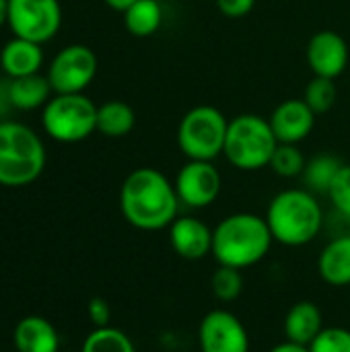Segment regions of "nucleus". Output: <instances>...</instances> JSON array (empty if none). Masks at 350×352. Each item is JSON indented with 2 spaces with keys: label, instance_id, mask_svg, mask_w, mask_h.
Here are the masks:
<instances>
[{
  "label": "nucleus",
  "instance_id": "obj_10",
  "mask_svg": "<svg viewBox=\"0 0 350 352\" xmlns=\"http://www.w3.org/2000/svg\"><path fill=\"white\" fill-rule=\"evenodd\" d=\"M198 344L202 352H250V334L235 314L212 309L200 322Z\"/></svg>",
  "mask_w": 350,
  "mask_h": 352
},
{
  "label": "nucleus",
  "instance_id": "obj_14",
  "mask_svg": "<svg viewBox=\"0 0 350 352\" xmlns=\"http://www.w3.org/2000/svg\"><path fill=\"white\" fill-rule=\"evenodd\" d=\"M169 243L179 258L196 262L212 254V229L196 217H177L169 225Z\"/></svg>",
  "mask_w": 350,
  "mask_h": 352
},
{
  "label": "nucleus",
  "instance_id": "obj_23",
  "mask_svg": "<svg viewBox=\"0 0 350 352\" xmlns=\"http://www.w3.org/2000/svg\"><path fill=\"white\" fill-rule=\"evenodd\" d=\"M80 352H136L132 340L118 328H95L83 342Z\"/></svg>",
  "mask_w": 350,
  "mask_h": 352
},
{
  "label": "nucleus",
  "instance_id": "obj_3",
  "mask_svg": "<svg viewBox=\"0 0 350 352\" xmlns=\"http://www.w3.org/2000/svg\"><path fill=\"white\" fill-rule=\"evenodd\" d=\"M266 223L274 241L287 248H301L311 243L324 225V212L320 202L309 190H283L278 192L266 210Z\"/></svg>",
  "mask_w": 350,
  "mask_h": 352
},
{
  "label": "nucleus",
  "instance_id": "obj_16",
  "mask_svg": "<svg viewBox=\"0 0 350 352\" xmlns=\"http://www.w3.org/2000/svg\"><path fill=\"white\" fill-rule=\"evenodd\" d=\"M17 352H58L60 336L52 322L41 316H27L14 328Z\"/></svg>",
  "mask_w": 350,
  "mask_h": 352
},
{
  "label": "nucleus",
  "instance_id": "obj_17",
  "mask_svg": "<svg viewBox=\"0 0 350 352\" xmlns=\"http://www.w3.org/2000/svg\"><path fill=\"white\" fill-rule=\"evenodd\" d=\"M322 330H324L322 311L311 301L295 303L285 318V336L291 342L309 346Z\"/></svg>",
  "mask_w": 350,
  "mask_h": 352
},
{
  "label": "nucleus",
  "instance_id": "obj_2",
  "mask_svg": "<svg viewBox=\"0 0 350 352\" xmlns=\"http://www.w3.org/2000/svg\"><path fill=\"white\" fill-rule=\"evenodd\" d=\"M272 243L266 219L254 212L229 214L212 229V256L219 266L250 268L266 258Z\"/></svg>",
  "mask_w": 350,
  "mask_h": 352
},
{
  "label": "nucleus",
  "instance_id": "obj_27",
  "mask_svg": "<svg viewBox=\"0 0 350 352\" xmlns=\"http://www.w3.org/2000/svg\"><path fill=\"white\" fill-rule=\"evenodd\" d=\"M307 349L309 352H350V330L338 326L324 328Z\"/></svg>",
  "mask_w": 350,
  "mask_h": 352
},
{
  "label": "nucleus",
  "instance_id": "obj_28",
  "mask_svg": "<svg viewBox=\"0 0 350 352\" xmlns=\"http://www.w3.org/2000/svg\"><path fill=\"white\" fill-rule=\"evenodd\" d=\"M328 196L334 204V208L350 219V165L342 163V167L338 169V173L334 175L330 188H328Z\"/></svg>",
  "mask_w": 350,
  "mask_h": 352
},
{
  "label": "nucleus",
  "instance_id": "obj_11",
  "mask_svg": "<svg viewBox=\"0 0 350 352\" xmlns=\"http://www.w3.org/2000/svg\"><path fill=\"white\" fill-rule=\"evenodd\" d=\"M177 198L190 208H206L221 194V171L212 161H188L173 179Z\"/></svg>",
  "mask_w": 350,
  "mask_h": 352
},
{
  "label": "nucleus",
  "instance_id": "obj_1",
  "mask_svg": "<svg viewBox=\"0 0 350 352\" xmlns=\"http://www.w3.org/2000/svg\"><path fill=\"white\" fill-rule=\"evenodd\" d=\"M179 198L173 182L153 167H138L120 188V210L140 231H161L177 219Z\"/></svg>",
  "mask_w": 350,
  "mask_h": 352
},
{
  "label": "nucleus",
  "instance_id": "obj_31",
  "mask_svg": "<svg viewBox=\"0 0 350 352\" xmlns=\"http://www.w3.org/2000/svg\"><path fill=\"white\" fill-rule=\"evenodd\" d=\"M270 352H309V349H307V346H303V344H297V342L285 340V342L276 344L274 349H270Z\"/></svg>",
  "mask_w": 350,
  "mask_h": 352
},
{
  "label": "nucleus",
  "instance_id": "obj_24",
  "mask_svg": "<svg viewBox=\"0 0 350 352\" xmlns=\"http://www.w3.org/2000/svg\"><path fill=\"white\" fill-rule=\"evenodd\" d=\"M336 99H338V89H336V82L332 78L314 76L305 87L303 101L311 107V111L316 116L328 113L336 105Z\"/></svg>",
  "mask_w": 350,
  "mask_h": 352
},
{
  "label": "nucleus",
  "instance_id": "obj_25",
  "mask_svg": "<svg viewBox=\"0 0 350 352\" xmlns=\"http://www.w3.org/2000/svg\"><path fill=\"white\" fill-rule=\"evenodd\" d=\"M305 157L299 151L297 144H283L278 142L272 159H270V169L278 175V177H297L305 171Z\"/></svg>",
  "mask_w": 350,
  "mask_h": 352
},
{
  "label": "nucleus",
  "instance_id": "obj_15",
  "mask_svg": "<svg viewBox=\"0 0 350 352\" xmlns=\"http://www.w3.org/2000/svg\"><path fill=\"white\" fill-rule=\"evenodd\" d=\"M43 64V50L41 43L23 39V37H12L10 41L4 43L0 52V66L6 76L10 78H21L29 74H37Z\"/></svg>",
  "mask_w": 350,
  "mask_h": 352
},
{
  "label": "nucleus",
  "instance_id": "obj_6",
  "mask_svg": "<svg viewBox=\"0 0 350 352\" xmlns=\"http://www.w3.org/2000/svg\"><path fill=\"white\" fill-rule=\"evenodd\" d=\"M229 120L215 105H196L177 126V148L188 161H215L223 155Z\"/></svg>",
  "mask_w": 350,
  "mask_h": 352
},
{
  "label": "nucleus",
  "instance_id": "obj_4",
  "mask_svg": "<svg viewBox=\"0 0 350 352\" xmlns=\"http://www.w3.org/2000/svg\"><path fill=\"white\" fill-rule=\"evenodd\" d=\"M45 146L37 132L21 122H0V186L23 188L45 169Z\"/></svg>",
  "mask_w": 350,
  "mask_h": 352
},
{
  "label": "nucleus",
  "instance_id": "obj_5",
  "mask_svg": "<svg viewBox=\"0 0 350 352\" xmlns=\"http://www.w3.org/2000/svg\"><path fill=\"white\" fill-rule=\"evenodd\" d=\"M278 146L272 126L258 113H239L229 120L223 155L239 171H260L270 165Z\"/></svg>",
  "mask_w": 350,
  "mask_h": 352
},
{
  "label": "nucleus",
  "instance_id": "obj_9",
  "mask_svg": "<svg viewBox=\"0 0 350 352\" xmlns=\"http://www.w3.org/2000/svg\"><path fill=\"white\" fill-rule=\"evenodd\" d=\"M45 76L56 95L83 93L97 76V56L89 45H66L54 56Z\"/></svg>",
  "mask_w": 350,
  "mask_h": 352
},
{
  "label": "nucleus",
  "instance_id": "obj_30",
  "mask_svg": "<svg viewBox=\"0 0 350 352\" xmlns=\"http://www.w3.org/2000/svg\"><path fill=\"white\" fill-rule=\"evenodd\" d=\"M215 2L221 14H225L227 19H241L250 14L252 8L256 6V0H215Z\"/></svg>",
  "mask_w": 350,
  "mask_h": 352
},
{
  "label": "nucleus",
  "instance_id": "obj_22",
  "mask_svg": "<svg viewBox=\"0 0 350 352\" xmlns=\"http://www.w3.org/2000/svg\"><path fill=\"white\" fill-rule=\"evenodd\" d=\"M340 167H342V163L334 155H318V157H314L311 161H307L305 171H303L307 188L314 190V192H326L328 194V188H330V184H332V179L338 173Z\"/></svg>",
  "mask_w": 350,
  "mask_h": 352
},
{
  "label": "nucleus",
  "instance_id": "obj_33",
  "mask_svg": "<svg viewBox=\"0 0 350 352\" xmlns=\"http://www.w3.org/2000/svg\"><path fill=\"white\" fill-rule=\"evenodd\" d=\"M8 23V0H0V27Z\"/></svg>",
  "mask_w": 350,
  "mask_h": 352
},
{
  "label": "nucleus",
  "instance_id": "obj_29",
  "mask_svg": "<svg viewBox=\"0 0 350 352\" xmlns=\"http://www.w3.org/2000/svg\"><path fill=\"white\" fill-rule=\"evenodd\" d=\"M87 316L95 328H105L109 326V320H111V307L105 299L93 297L87 305Z\"/></svg>",
  "mask_w": 350,
  "mask_h": 352
},
{
  "label": "nucleus",
  "instance_id": "obj_12",
  "mask_svg": "<svg viewBox=\"0 0 350 352\" xmlns=\"http://www.w3.org/2000/svg\"><path fill=\"white\" fill-rule=\"evenodd\" d=\"M349 43L332 29L318 31L309 37L305 58L314 76H324L336 80L349 66Z\"/></svg>",
  "mask_w": 350,
  "mask_h": 352
},
{
  "label": "nucleus",
  "instance_id": "obj_26",
  "mask_svg": "<svg viewBox=\"0 0 350 352\" xmlns=\"http://www.w3.org/2000/svg\"><path fill=\"white\" fill-rule=\"evenodd\" d=\"M210 289L219 301L223 303L235 301L243 291L241 270L231 268V266H219V270H215V274L210 276Z\"/></svg>",
  "mask_w": 350,
  "mask_h": 352
},
{
  "label": "nucleus",
  "instance_id": "obj_21",
  "mask_svg": "<svg viewBox=\"0 0 350 352\" xmlns=\"http://www.w3.org/2000/svg\"><path fill=\"white\" fill-rule=\"evenodd\" d=\"M124 14V27L132 37H151L163 25V6L159 0H138Z\"/></svg>",
  "mask_w": 350,
  "mask_h": 352
},
{
  "label": "nucleus",
  "instance_id": "obj_32",
  "mask_svg": "<svg viewBox=\"0 0 350 352\" xmlns=\"http://www.w3.org/2000/svg\"><path fill=\"white\" fill-rule=\"evenodd\" d=\"M111 10H118V12H126L132 4H136L138 0H103Z\"/></svg>",
  "mask_w": 350,
  "mask_h": 352
},
{
  "label": "nucleus",
  "instance_id": "obj_19",
  "mask_svg": "<svg viewBox=\"0 0 350 352\" xmlns=\"http://www.w3.org/2000/svg\"><path fill=\"white\" fill-rule=\"evenodd\" d=\"M52 85L47 80V76L37 74H29V76H21V78H10V87H8V99L17 109H37L43 107L52 97Z\"/></svg>",
  "mask_w": 350,
  "mask_h": 352
},
{
  "label": "nucleus",
  "instance_id": "obj_13",
  "mask_svg": "<svg viewBox=\"0 0 350 352\" xmlns=\"http://www.w3.org/2000/svg\"><path fill=\"white\" fill-rule=\"evenodd\" d=\"M316 118L318 116L303 99H287L274 107L268 122L278 142L299 144L314 132Z\"/></svg>",
  "mask_w": 350,
  "mask_h": 352
},
{
  "label": "nucleus",
  "instance_id": "obj_8",
  "mask_svg": "<svg viewBox=\"0 0 350 352\" xmlns=\"http://www.w3.org/2000/svg\"><path fill=\"white\" fill-rule=\"evenodd\" d=\"M62 25L60 0H8V27L14 37L45 43Z\"/></svg>",
  "mask_w": 350,
  "mask_h": 352
},
{
  "label": "nucleus",
  "instance_id": "obj_20",
  "mask_svg": "<svg viewBox=\"0 0 350 352\" xmlns=\"http://www.w3.org/2000/svg\"><path fill=\"white\" fill-rule=\"evenodd\" d=\"M136 126V111L126 101H105L97 107V132L107 138H124Z\"/></svg>",
  "mask_w": 350,
  "mask_h": 352
},
{
  "label": "nucleus",
  "instance_id": "obj_18",
  "mask_svg": "<svg viewBox=\"0 0 350 352\" xmlns=\"http://www.w3.org/2000/svg\"><path fill=\"white\" fill-rule=\"evenodd\" d=\"M318 270L324 283L332 287H347L350 285V237L332 239L320 254Z\"/></svg>",
  "mask_w": 350,
  "mask_h": 352
},
{
  "label": "nucleus",
  "instance_id": "obj_7",
  "mask_svg": "<svg viewBox=\"0 0 350 352\" xmlns=\"http://www.w3.org/2000/svg\"><path fill=\"white\" fill-rule=\"evenodd\" d=\"M41 126L56 142H80L97 132V105L85 93H54L43 105Z\"/></svg>",
  "mask_w": 350,
  "mask_h": 352
}]
</instances>
